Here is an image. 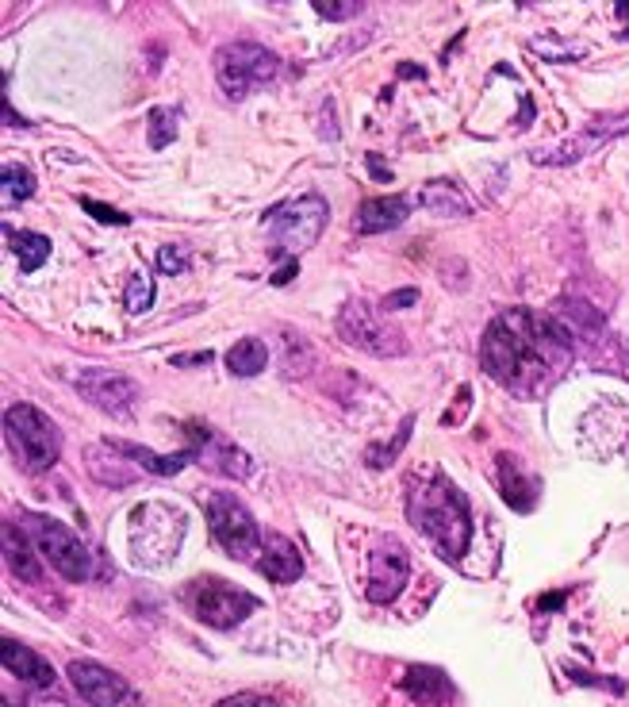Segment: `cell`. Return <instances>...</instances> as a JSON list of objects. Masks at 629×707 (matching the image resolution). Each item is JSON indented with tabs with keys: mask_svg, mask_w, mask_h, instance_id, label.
Listing matches in <instances>:
<instances>
[{
	"mask_svg": "<svg viewBox=\"0 0 629 707\" xmlns=\"http://www.w3.org/2000/svg\"><path fill=\"white\" fill-rule=\"evenodd\" d=\"M572 335L557 315L503 307L480 339V365L515 396H538L572 365Z\"/></svg>",
	"mask_w": 629,
	"mask_h": 707,
	"instance_id": "cell-1",
	"label": "cell"
},
{
	"mask_svg": "<svg viewBox=\"0 0 629 707\" xmlns=\"http://www.w3.org/2000/svg\"><path fill=\"white\" fill-rule=\"evenodd\" d=\"M407 519L415 523V531L423 538H430L438 546L442 557L460 562V554L473 543V515H468V501L457 485L438 473L426 485H415L407 493Z\"/></svg>",
	"mask_w": 629,
	"mask_h": 707,
	"instance_id": "cell-2",
	"label": "cell"
},
{
	"mask_svg": "<svg viewBox=\"0 0 629 707\" xmlns=\"http://www.w3.org/2000/svg\"><path fill=\"white\" fill-rule=\"evenodd\" d=\"M184 535H189V519L181 507L165 501H146L128 515V546L142 569H165L177 557Z\"/></svg>",
	"mask_w": 629,
	"mask_h": 707,
	"instance_id": "cell-3",
	"label": "cell"
},
{
	"mask_svg": "<svg viewBox=\"0 0 629 707\" xmlns=\"http://www.w3.org/2000/svg\"><path fill=\"white\" fill-rule=\"evenodd\" d=\"M326 215H331V208H326V201L318 193H307V196H296V201L270 208L265 231L273 235V254H284L292 262V257L312 251L326 228Z\"/></svg>",
	"mask_w": 629,
	"mask_h": 707,
	"instance_id": "cell-4",
	"label": "cell"
},
{
	"mask_svg": "<svg viewBox=\"0 0 629 707\" xmlns=\"http://www.w3.org/2000/svg\"><path fill=\"white\" fill-rule=\"evenodd\" d=\"M281 73V58L265 51L262 43H226L215 51V81L231 101L257 93L262 85H270Z\"/></svg>",
	"mask_w": 629,
	"mask_h": 707,
	"instance_id": "cell-5",
	"label": "cell"
},
{
	"mask_svg": "<svg viewBox=\"0 0 629 707\" xmlns=\"http://www.w3.org/2000/svg\"><path fill=\"white\" fill-rule=\"evenodd\" d=\"M4 438H8V446H12V454L23 462V469H31V473H47L50 465L58 462V454H62L58 427L31 404L8 407L4 412Z\"/></svg>",
	"mask_w": 629,
	"mask_h": 707,
	"instance_id": "cell-6",
	"label": "cell"
},
{
	"mask_svg": "<svg viewBox=\"0 0 629 707\" xmlns=\"http://www.w3.org/2000/svg\"><path fill=\"white\" fill-rule=\"evenodd\" d=\"M181 604L189 607L200 623L220 630L239 627L250 612H257V596L242 593V588H234L231 580L223 577H196L192 585L181 588Z\"/></svg>",
	"mask_w": 629,
	"mask_h": 707,
	"instance_id": "cell-7",
	"label": "cell"
},
{
	"mask_svg": "<svg viewBox=\"0 0 629 707\" xmlns=\"http://www.w3.org/2000/svg\"><path fill=\"white\" fill-rule=\"evenodd\" d=\"M207 507V527H212V538L223 546L234 562H246V557H257L265 546L262 527L257 519L246 512V504L234 493H212L204 501Z\"/></svg>",
	"mask_w": 629,
	"mask_h": 707,
	"instance_id": "cell-8",
	"label": "cell"
},
{
	"mask_svg": "<svg viewBox=\"0 0 629 707\" xmlns=\"http://www.w3.org/2000/svg\"><path fill=\"white\" fill-rule=\"evenodd\" d=\"M28 535L35 538L39 554H43L70 585H81V580L92 577V554L65 523L50 519V515H28Z\"/></svg>",
	"mask_w": 629,
	"mask_h": 707,
	"instance_id": "cell-9",
	"label": "cell"
},
{
	"mask_svg": "<svg viewBox=\"0 0 629 707\" xmlns=\"http://www.w3.org/2000/svg\"><path fill=\"white\" fill-rule=\"evenodd\" d=\"M338 335L346 339L354 351H365L373 357H396L407 351L404 335L396 327H388L381 315V307L365 301H349L338 312Z\"/></svg>",
	"mask_w": 629,
	"mask_h": 707,
	"instance_id": "cell-10",
	"label": "cell"
},
{
	"mask_svg": "<svg viewBox=\"0 0 629 707\" xmlns=\"http://www.w3.org/2000/svg\"><path fill=\"white\" fill-rule=\"evenodd\" d=\"M73 385L85 396L89 404H97L104 415L112 420H135V404H139V385L128 377V373L115 370H78L73 373Z\"/></svg>",
	"mask_w": 629,
	"mask_h": 707,
	"instance_id": "cell-11",
	"label": "cell"
},
{
	"mask_svg": "<svg viewBox=\"0 0 629 707\" xmlns=\"http://www.w3.org/2000/svg\"><path fill=\"white\" fill-rule=\"evenodd\" d=\"M410 557L404 543L392 535H381L368 551V569H365V596L373 604H392L407 585Z\"/></svg>",
	"mask_w": 629,
	"mask_h": 707,
	"instance_id": "cell-12",
	"label": "cell"
},
{
	"mask_svg": "<svg viewBox=\"0 0 629 707\" xmlns=\"http://www.w3.org/2000/svg\"><path fill=\"white\" fill-rule=\"evenodd\" d=\"M70 685L92 707H139V693L97 661H70Z\"/></svg>",
	"mask_w": 629,
	"mask_h": 707,
	"instance_id": "cell-13",
	"label": "cell"
},
{
	"mask_svg": "<svg viewBox=\"0 0 629 707\" xmlns=\"http://www.w3.org/2000/svg\"><path fill=\"white\" fill-rule=\"evenodd\" d=\"M189 443H192V451H196V462H204L207 469L223 473V477H234V481L254 477V457L246 451H239V446H234L226 435H220V431L204 427V423H189Z\"/></svg>",
	"mask_w": 629,
	"mask_h": 707,
	"instance_id": "cell-14",
	"label": "cell"
},
{
	"mask_svg": "<svg viewBox=\"0 0 629 707\" xmlns=\"http://www.w3.org/2000/svg\"><path fill=\"white\" fill-rule=\"evenodd\" d=\"M626 131H629V112L626 115H615V120L591 123L587 131H580V135H572V139H565V143H557V147L534 151V162H538V165H572V162H580V158H587L591 151H599L602 143H610V139L626 135Z\"/></svg>",
	"mask_w": 629,
	"mask_h": 707,
	"instance_id": "cell-15",
	"label": "cell"
},
{
	"mask_svg": "<svg viewBox=\"0 0 629 707\" xmlns=\"http://www.w3.org/2000/svg\"><path fill=\"white\" fill-rule=\"evenodd\" d=\"M495 481H499V493H503V501H507V507H515V512H534L541 481L534 477V473H526V465L518 462L515 454L495 457Z\"/></svg>",
	"mask_w": 629,
	"mask_h": 707,
	"instance_id": "cell-16",
	"label": "cell"
},
{
	"mask_svg": "<svg viewBox=\"0 0 629 707\" xmlns=\"http://www.w3.org/2000/svg\"><path fill=\"white\" fill-rule=\"evenodd\" d=\"M85 469L92 481H100V485H108V488H123V485H135L139 481V469L128 462V454H123L120 443L85 446Z\"/></svg>",
	"mask_w": 629,
	"mask_h": 707,
	"instance_id": "cell-17",
	"label": "cell"
},
{
	"mask_svg": "<svg viewBox=\"0 0 629 707\" xmlns=\"http://www.w3.org/2000/svg\"><path fill=\"white\" fill-rule=\"evenodd\" d=\"M0 657H4V669L12 673V677L31 688H50L58 680L47 657L35 654L31 646H20L16 638H4V643H0Z\"/></svg>",
	"mask_w": 629,
	"mask_h": 707,
	"instance_id": "cell-18",
	"label": "cell"
},
{
	"mask_svg": "<svg viewBox=\"0 0 629 707\" xmlns=\"http://www.w3.org/2000/svg\"><path fill=\"white\" fill-rule=\"evenodd\" d=\"M257 569H262L273 585H292V580H300V573H304V557L292 546V538L270 535L262 554H257Z\"/></svg>",
	"mask_w": 629,
	"mask_h": 707,
	"instance_id": "cell-19",
	"label": "cell"
},
{
	"mask_svg": "<svg viewBox=\"0 0 629 707\" xmlns=\"http://www.w3.org/2000/svg\"><path fill=\"white\" fill-rule=\"evenodd\" d=\"M410 215L407 196H373L357 208V231L361 235H384V231H396Z\"/></svg>",
	"mask_w": 629,
	"mask_h": 707,
	"instance_id": "cell-20",
	"label": "cell"
},
{
	"mask_svg": "<svg viewBox=\"0 0 629 707\" xmlns=\"http://www.w3.org/2000/svg\"><path fill=\"white\" fill-rule=\"evenodd\" d=\"M0 538H4V562H8V569H12L20 580H28V585H39V580H43V569H39V557H35V551H39L35 538L23 535L20 523H4Z\"/></svg>",
	"mask_w": 629,
	"mask_h": 707,
	"instance_id": "cell-21",
	"label": "cell"
},
{
	"mask_svg": "<svg viewBox=\"0 0 629 707\" xmlns=\"http://www.w3.org/2000/svg\"><path fill=\"white\" fill-rule=\"evenodd\" d=\"M418 204L430 208L434 215H446V220H457V215H473V204L460 193V185L453 181H426L423 193H418Z\"/></svg>",
	"mask_w": 629,
	"mask_h": 707,
	"instance_id": "cell-22",
	"label": "cell"
},
{
	"mask_svg": "<svg viewBox=\"0 0 629 707\" xmlns=\"http://www.w3.org/2000/svg\"><path fill=\"white\" fill-rule=\"evenodd\" d=\"M404 688L415 696L418 704H438V700H449L453 696V685H449L446 673L426 669V665H410L407 677H404Z\"/></svg>",
	"mask_w": 629,
	"mask_h": 707,
	"instance_id": "cell-23",
	"label": "cell"
},
{
	"mask_svg": "<svg viewBox=\"0 0 629 707\" xmlns=\"http://www.w3.org/2000/svg\"><path fill=\"white\" fill-rule=\"evenodd\" d=\"M120 446H123V454L142 462V469L154 473V477H173V473H181L184 465L196 462V451H192V446H189V451H177V454H154V451L135 446V443H120Z\"/></svg>",
	"mask_w": 629,
	"mask_h": 707,
	"instance_id": "cell-24",
	"label": "cell"
},
{
	"mask_svg": "<svg viewBox=\"0 0 629 707\" xmlns=\"http://www.w3.org/2000/svg\"><path fill=\"white\" fill-rule=\"evenodd\" d=\"M265 365H270V346H265L262 339H242V343H234L231 351H226V370H231L234 377H257Z\"/></svg>",
	"mask_w": 629,
	"mask_h": 707,
	"instance_id": "cell-25",
	"label": "cell"
},
{
	"mask_svg": "<svg viewBox=\"0 0 629 707\" xmlns=\"http://www.w3.org/2000/svg\"><path fill=\"white\" fill-rule=\"evenodd\" d=\"M8 246H12V254L20 257L23 273H35L39 265L50 257V239L39 235V231H12L8 228Z\"/></svg>",
	"mask_w": 629,
	"mask_h": 707,
	"instance_id": "cell-26",
	"label": "cell"
},
{
	"mask_svg": "<svg viewBox=\"0 0 629 707\" xmlns=\"http://www.w3.org/2000/svg\"><path fill=\"white\" fill-rule=\"evenodd\" d=\"M31 193H35V178H31V170L8 162L4 170H0V196H4V204H20V201H28Z\"/></svg>",
	"mask_w": 629,
	"mask_h": 707,
	"instance_id": "cell-27",
	"label": "cell"
},
{
	"mask_svg": "<svg viewBox=\"0 0 629 707\" xmlns=\"http://www.w3.org/2000/svg\"><path fill=\"white\" fill-rule=\"evenodd\" d=\"M181 108H154L150 112V147L154 151H165V147L177 139V123H181Z\"/></svg>",
	"mask_w": 629,
	"mask_h": 707,
	"instance_id": "cell-28",
	"label": "cell"
},
{
	"mask_svg": "<svg viewBox=\"0 0 629 707\" xmlns=\"http://www.w3.org/2000/svg\"><path fill=\"white\" fill-rule=\"evenodd\" d=\"M410 427H415V415H407V420H404V427H399V435L392 438L388 446H368V451H365V462L373 465V469H388V465H392V462H396V457H399V451H404V446H407V435H410Z\"/></svg>",
	"mask_w": 629,
	"mask_h": 707,
	"instance_id": "cell-29",
	"label": "cell"
},
{
	"mask_svg": "<svg viewBox=\"0 0 629 707\" xmlns=\"http://www.w3.org/2000/svg\"><path fill=\"white\" fill-rule=\"evenodd\" d=\"M123 304H128V312H146V307H154V281L146 277V273H135V277L128 281V289H123Z\"/></svg>",
	"mask_w": 629,
	"mask_h": 707,
	"instance_id": "cell-30",
	"label": "cell"
},
{
	"mask_svg": "<svg viewBox=\"0 0 629 707\" xmlns=\"http://www.w3.org/2000/svg\"><path fill=\"white\" fill-rule=\"evenodd\" d=\"M158 270L177 277V273L189 270V251H184V246H162V251H158Z\"/></svg>",
	"mask_w": 629,
	"mask_h": 707,
	"instance_id": "cell-31",
	"label": "cell"
},
{
	"mask_svg": "<svg viewBox=\"0 0 629 707\" xmlns=\"http://www.w3.org/2000/svg\"><path fill=\"white\" fill-rule=\"evenodd\" d=\"M81 208H85L89 215H97L100 223H112V228H123V223L131 220V215L115 212V208H108V204H100V201H89V196H81Z\"/></svg>",
	"mask_w": 629,
	"mask_h": 707,
	"instance_id": "cell-32",
	"label": "cell"
},
{
	"mask_svg": "<svg viewBox=\"0 0 629 707\" xmlns=\"http://www.w3.org/2000/svg\"><path fill=\"white\" fill-rule=\"evenodd\" d=\"M418 304V289H404V293H388L381 301V312H399V307Z\"/></svg>",
	"mask_w": 629,
	"mask_h": 707,
	"instance_id": "cell-33",
	"label": "cell"
},
{
	"mask_svg": "<svg viewBox=\"0 0 629 707\" xmlns=\"http://www.w3.org/2000/svg\"><path fill=\"white\" fill-rule=\"evenodd\" d=\"M315 12L323 16V20H349V16H361V12H365V4H338V8L315 4Z\"/></svg>",
	"mask_w": 629,
	"mask_h": 707,
	"instance_id": "cell-34",
	"label": "cell"
},
{
	"mask_svg": "<svg viewBox=\"0 0 629 707\" xmlns=\"http://www.w3.org/2000/svg\"><path fill=\"white\" fill-rule=\"evenodd\" d=\"M220 707H276V704L265 700V696H254V693H239V696H226Z\"/></svg>",
	"mask_w": 629,
	"mask_h": 707,
	"instance_id": "cell-35",
	"label": "cell"
},
{
	"mask_svg": "<svg viewBox=\"0 0 629 707\" xmlns=\"http://www.w3.org/2000/svg\"><path fill=\"white\" fill-rule=\"evenodd\" d=\"M296 270H300V257H292V262H284L270 281H273V285H288V281L296 277Z\"/></svg>",
	"mask_w": 629,
	"mask_h": 707,
	"instance_id": "cell-36",
	"label": "cell"
},
{
	"mask_svg": "<svg viewBox=\"0 0 629 707\" xmlns=\"http://www.w3.org/2000/svg\"><path fill=\"white\" fill-rule=\"evenodd\" d=\"M212 362V354H192V357H173V365H204Z\"/></svg>",
	"mask_w": 629,
	"mask_h": 707,
	"instance_id": "cell-37",
	"label": "cell"
},
{
	"mask_svg": "<svg viewBox=\"0 0 629 707\" xmlns=\"http://www.w3.org/2000/svg\"><path fill=\"white\" fill-rule=\"evenodd\" d=\"M368 165H373V173H376V178H381V181H388V170H384V165L376 162V154H368Z\"/></svg>",
	"mask_w": 629,
	"mask_h": 707,
	"instance_id": "cell-38",
	"label": "cell"
},
{
	"mask_svg": "<svg viewBox=\"0 0 629 707\" xmlns=\"http://www.w3.org/2000/svg\"><path fill=\"white\" fill-rule=\"evenodd\" d=\"M0 707H20V704H12V700H4V704H0Z\"/></svg>",
	"mask_w": 629,
	"mask_h": 707,
	"instance_id": "cell-39",
	"label": "cell"
}]
</instances>
